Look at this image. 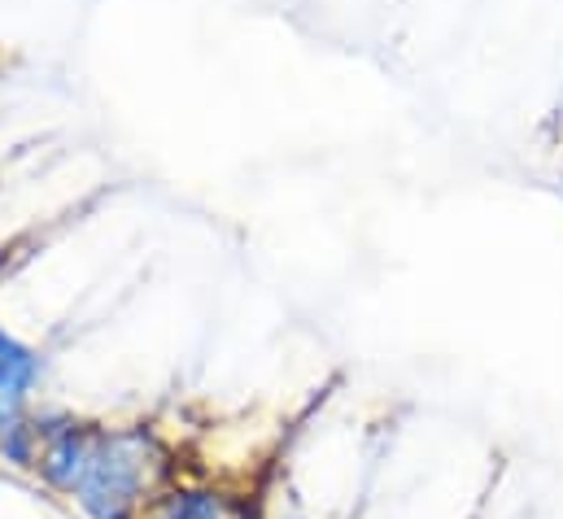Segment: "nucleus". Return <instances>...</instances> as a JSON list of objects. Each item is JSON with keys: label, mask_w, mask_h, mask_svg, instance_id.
Segmentation results:
<instances>
[{"label": "nucleus", "mask_w": 563, "mask_h": 519, "mask_svg": "<svg viewBox=\"0 0 563 519\" xmlns=\"http://www.w3.org/2000/svg\"><path fill=\"white\" fill-rule=\"evenodd\" d=\"M35 380H40V354L0 328V432L26 419Z\"/></svg>", "instance_id": "obj_2"}, {"label": "nucleus", "mask_w": 563, "mask_h": 519, "mask_svg": "<svg viewBox=\"0 0 563 519\" xmlns=\"http://www.w3.org/2000/svg\"><path fill=\"white\" fill-rule=\"evenodd\" d=\"M170 481V450L148 428L97 423L88 463L70 489V503L88 519H144Z\"/></svg>", "instance_id": "obj_1"}, {"label": "nucleus", "mask_w": 563, "mask_h": 519, "mask_svg": "<svg viewBox=\"0 0 563 519\" xmlns=\"http://www.w3.org/2000/svg\"><path fill=\"white\" fill-rule=\"evenodd\" d=\"M144 519H254V511L210 485H166Z\"/></svg>", "instance_id": "obj_3"}, {"label": "nucleus", "mask_w": 563, "mask_h": 519, "mask_svg": "<svg viewBox=\"0 0 563 519\" xmlns=\"http://www.w3.org/2000/svg\"><path fill=\"white\" fill-rule=\"evenodd\" d=\"M292 519H301V516H292Z\"/></svg>", "instance_id": "obj_4"}]
</instances>
